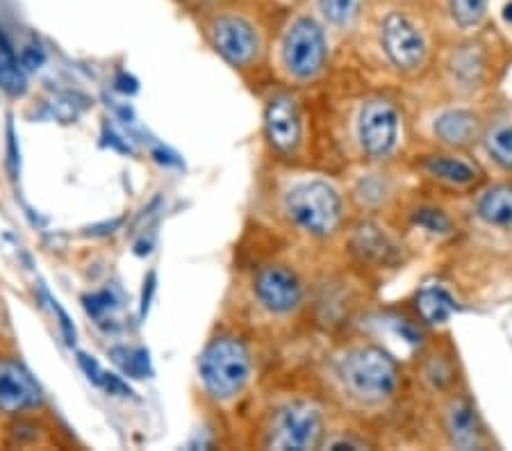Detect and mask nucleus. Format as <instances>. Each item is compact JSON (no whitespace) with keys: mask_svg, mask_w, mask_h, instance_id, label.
Listing matches in <instances>:
<instances>
[{"mask_svg":"<svg viewBox=\"0 0 512 451\" xmlns=\"http://www.w3.org/2000/svg\"><path fill=\"white\" fill-rule=\"evenodd\" d=\"M444 426L451 442L460 449H474L481 440V422L467 399H453L444 410Z\"/></svg>","mask_w":512,"mask_h":451,"instance_id":"13","label":"nucleus"},{"mask_svg":"<svg viewBox=\"0 0 512 451\" xmlns=\"http://www.w3.org/2000/svg\"><path fill=\"white\" fill-rule=\"evenodd\" d=\"M476 215L490 228L512 231V185H492L478 196Z\"/></svg>","mask_w":512,"mask_h":451,"instance_id":"15","label":"nucleus"},{"mask_svg":"<svg viewBox=\"0 0 512 451\" xmlns=\"http://www.w3.org/2000/svg\"><path fill=\"white\" fill-rule=\"evenodd\" d=\"M342 447H346V449H360L358 442H353V440H337V442H330V449H342Z\"/></svg>","mask_w":512,"mask_h":451,"instance_id":"28","label":"nucleus"},{"mask_svg":"<svg viewBox=\"0 0 512 451\" xmlns=\"http://www.w3.org/2000/svg\"><path fill=\"white\" fill-rule=\"evenodd\" d=\"M283 208L287 219L310 237H330L344 219L342 194L321 178L303 180L287 190Z\"/></svg>","mask_w":512,"mask_h":451,"instance_id":"2","label":"nucleus"},{"mask_svg":"<svg viewBox=\"0 0 512 451\" xmlns=\"http://www.w3.org/2000/svg\"><path fill=\"white\" fill-rule=\"evenodd\" d=\"M251 351L242 340L221 335L212 340L198 360L203 388L214 399H233L251 379Z\"/></svg>","mask_w":512,"mask_h":451,"instance_id":"3","label":"nucleus"},{"mask_svg":"<svg viewBox=\"0 0 512 451\" xmlns=\"http://www.w3.org/2000/svg\"><path fill=\"white\" fill-rule=\"evenodd\" d=\"M264 135L280 153H294L303 137V117L292 96H274L264 108Z\"/></svg>","mask_w":512,"mask_h":451,"instance_id":"10","label":"nucleus"},{"mask_svg":"<svg viewBox=\"0 0 512 451\" xmlns=\"http://www.w3.org/2000/svg\"><path fill=\"white\" fill-rule=\"evenodd\" d=\"M85 306L89 315L101 319L114 308V299L110 292H98V294H92V297H85Z\"/></svg>","mask_w":512,"mask_h":451,"instance_id":"26","label":"nucleus"},{"mask_svg":"<svg viewBox=\"0 0 512 451\" xmlns=\"http://www.w3.org/2000/svg\"><path fill=\"white\" fill-rule=\"evenodd\" d=\"M0 89L10 96L26 92V71L3 32H0Z\"/></svg>","mask_w":512,"mask_h":451,"instance_id":"18","label":"nucleus"},{"mask_svg":"<svg viewBox=\"0 0 512 451\" xmlns=\"http://www.w3.org/2000/svg\"><path fill=\"white\" fill-rule=\"evenodd\" d=\"M283 67L294 80H315L328 62L326 32L312 16H299L289 23L280 46Z\"/></svg>","mask_w":512,"mask_h":451,"instance_id":"4","label":"nucleus"},{"mask_svg":"<svg viewBox=\"0 0 512 451\" xmlns=\"http://www.w3.org/2000/svg\"><path fill=\"white\" fill-rule=\"evenodd\" d=\"M39 401L41 388L28 369L12 358H0V413H23Z\"/></svg>","mask_w":512,"mask_h":451,"instance_id":"11","label":"nucleus"},{"mask_svg":"<svg viewBox=\"0 0 512 451\" xmlns=\"http://www.w3.org/2000/svg\"><path fill=\"white\" fill-rule=\"evenodd\" d=\"M353 249L365 260L383 262V265L392 262L396 258V253H399V246L392 242V237L376 224H360L355 228Z\"/></svg>","mask_w":512,"mask_h":451,"instance_id":"16","label":"nucleus"},{"mask_svg":"<svg viewBox=\"0 0 512 451\" xmlns=\"http://www.w3.org/2000/svg\"><path fill=\"white\" fill-rule=\"evenodd\" d=\"M41 62H44V53H41L39 48H35V46H28L26 51L21 53V64H23V67L39 69Z\"/></svg>","mask_w":512,"mask_h":451,"instance_id":"27","label":"nucleus"},{"mask_svg":"<svg viewBox=\"0 0 512 451\" xmlns=\"http://www.w3.org/2000/svg\"><path fill=\"white\" fill-rule=\"evenodd\" d=\"M324 440V415L310 401H292L278 410L269 431V447L274 449H317Z\"/></svg>","mask_w":512,"mask_h":451,"instance_id":"6","label":"nucleus"},{"mask_svg":"<svg viewBox=\"0 0 512 451\" xmlns=\"http://www.w3.org/2000/svg\"><path fill=\"white\" fill-rule=\"evenodd\" d=\"M381 46L394 69L417 71L426 62L428 39L406 12H390L381 23Z\"/></svg>","mask_w":512,"mask_h":451,"instance_id":"7","label":"nucleus"},{"mask_svg":"<svg viewBox=\"0 0 512 451\" xmlns=\"http://www.w3.org/2000/svg\"><path fill=\"white\" fill-rule=\"evenodd\" d=\"M403 117L399 108L387 98H369L362 103L355 123V135L365 155L374 160H385L396 151L401 142Z\"/></svg>","mask_w":512,"mask_h":451,"instance_id":"5","label":"nucleus"},{"mask_svg":"<svg viewBox=\"0 0 512 451\" xmlns=\"http://www.w3.org/2000/svg\"><path fill=\"white\" fill-rule=\"evenodd\" d=\"M503 19H506L510 26H512V0H510L506 7H503Z\"/></svg>","mask_w":512,"mask_h":451,"instance_id":"29","label":"nucleus"},{"mask_svg":"<svg viewBox=\"0 0 512 451\" xmlns=\"http://www.w3.org/2000/svg\"><path fill=\"white\" fill-rule=\"evenodd\" d=\"M362 0H319V12L328 23L337 28H346L358 19Z\"/></svg>","mask_w":512,"mask_h":451,"instance_id":"20","label":"nucleus"},{"mask_svg":"<svg viewBox=\"0 0 512 451\" xmlns=\"http://www.w3.org/2000/svg\"><path fill=\"white\" fill-rule=\"evenodd\" d=\"M453 73H458L460 80H476L478 71H481V62L474 53H460L458 57H453Z\"/></svg>","mask_w":512,"mask_h":451,"instance_id":"24","label":"nucleus"},{"mask_svg":"<svg viewBox=\"0 0 512 451\" xmlns=\"http://www.w3.org/2000/svg\"><path fill=\"white\" fill-rule=\"evenodd\" d=\"M210 39L217 53L233 67H249L260 55V37L242 16H217L210 23Z\"/></svg>","mask_w":512,"mask_h":451,"instance_id":"9","label":"nucleus"},{"mask_svg":"<svg viewBox=\"0 0 512 451\" xmlns=\"http://www.w3.org/2000/svg\"><path fill=\"white\" fill-rule=\"evenodd\" d=\"M112 358L123 372L132 379H144L151 374V363H148V351L144 349H112Z\"/></svg>","mask_w":512,"mask_h":451,"instance_id":"21","label":"nucleus"},{"mask_svg":"<svg viewBox=\"0 0 512 451\" xmlns=\"http://www.w3.org/2000/svg\"><path fill=\"white\" fill-rule=\"evenodd\" d=\"M485 149L499 167L512 171V123H494V126L485 133Z\"/></svg>","mask_w":512,"mask_h":451,"instance_id":"19","label":"nucleus"},{"mask_svg":"<svg viewBox=\"0 0 512 451\" xmlns=\"http://www.w3.org/2000/svg\"><path fill=\"white\" fill-rule=\"evenodd\" d=\"M449 12L460 28H474L483 21L487 0H449Z\"/></svg>","mask_w":512,"mask_h":451,"instance_id":"22","label":"nucleus"},{"mask_svg":"<svg viewBox=\"0 0 512 451\" xmlns=\"http://www.w3.org/2000/svg\"><path fill=\"white\" fill-rule=\"evenodd\" d=\"M412 219H415L417 226L426 228L428 233H435V235L437 233H440V235L449 233L451 226H453L447 212L431 208V205H426V208H417L415 215H412Z\"/></svg>","mask_w":512,"mask_h":451,"instance_id":"23","label":"nucleus"},{"mask_svg":"<svg viewBox=\"0 0 512 451\" xmlns=\"http://www.w3.org/2000/svg\"><path fill=\"white\" fill-rule=\"evenodd\" d=\"M255 299L271 315H289L303 303V283L285 265L260 267L253 278Z\"/></svg>","mask_w":512,"mask_h":451,"instance_id":"8","label":"nucleus"},{"mask_svg":"<svg viewBox=\"0 0 512 451\" xmlns=\"http://www.w3.org/2000/svg\"><path fill=\"white\" fill-rule=\"evenodd\" d=\"M417 310L426 324H447L458 313V301L442 285H426L417 292Z\"/></svg>","mask_w":512,"mask_h":451,"instance_id":"17","label":"nucleus"},{"mask_svg":"<svg viewBox=\"0 0 512 451\" xmlns=\"http://www.w3.org/2000/svg\"><path fill=\"white\" fill-rule=\"evenodd\" d=\"M358 194H360V199L365 201V203H381V201H385V196H387L385 180H378V178L362 180Z\"/></svg>","mask_w":512,"mask_h":451,"instance_id":"25","label":"nucleus"},{"mask_svg":"<svg viewBox=\"0 0 512 451\" xmlns=\"http://www.w3.org/2000/svg\"><path fill=\"white\" fill-rule=\"evenodd\" d=\"M433 133L442 144L453 149H467L481 135V119L474 110L451 108L444 110L433 121Z\"/></svg>","mask_w":512,"mask_h":451,"instance_id":"12","label":"nucleus"},{"mask_svg":"<svg viewBox=\"0 0 512 451\" xmlns=\"http://www.w3.org/2000/svg\"><path fill=\"white\" fill-rule=\"evenodd\" d=\"M421 167L428 171V176L447 183L453 187H467L478 180V167L469 160H462L451 153H433L426 155Z\"/></svg>","mask_w":512,"mask_h":451,"instance_id":"14","label":"nucleus"},{"mask_svg":"<svg viewBox=\"0 0 512 451\" xmlns=\"http://www.w3.org/2000/svg\"><path fill=\"white\" fill-rule=\"evenodd\" d=\"M337 376L342 385L362 404H383L399 390V365L396 360L374 344L346 349L337 360Z\"/></svg>","mask_w":512,"mask_h":451,"instance_id":"1","label":"nucleus"}]
</instances>
